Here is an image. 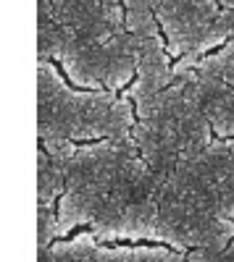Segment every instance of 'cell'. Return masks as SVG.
Listing matches in <instances>:
<instances>
[{
  "label": "cell",
  "instance_id": "obj_1",
  "mask_svg": "<svg viewBox=\"0 0 234 262\" xmlns=\"http://www.w3.org/2000/svg\"><path fill=\"white\" fill-rule=\"evenodd\" d=\"M37 58L79 90L126 92L140 48L124 0H37Z\"/></svg>",
  "mask_w": 234,
  "mask_h": 262
},
{
  "label": "cell",
  "instance_id": "obj_2",
  "mask_svg": "<svg viewBox=\"0 0 234 262\" xmlns=\"http://www.w3.org/2000/svg\"><path fill=\"white\" fill-rule=\"evenodd\" d=\"M37 116L42 142H121L134 126V102L108 90H79L53 60H37Z\"/></svg>",
  "mask_w": 234,
  "mask_h": 262
},
{
  "label": "cell",
  "instance_id": "obj_3",
  "mask_svg": "<svg viewBox=\"0 0 234 262\" xmlns=\"http://www.w3.org/2000/svg\"><path fill=\"white\" fill-rule=\"evenodd\" d=\"M168 55L198 60L234 39V16L221 0H147Z\"/></svg>",
  "mask_w": 234,
  "mask_h": 262
},
{
  "label": "cell",
  "instance_id": "obj_4",
  "mask_svg": "<svg viewBox=\"0 0 234 262\" xmlns=\"http://www.w3.org/2000/svg\"><path fill=\"white\" fill-rule=\"evenodd\" d=\"M174 69L187 76L200 111L210 123V131L226 142H234V79L208 74L187 60H177Z\"/></svg>",
  "mask_w": 234,
  "mask_h": 262
},
{
  "label": "cell",
  "instance_id": "obj_5",
  "mask_svg": "<svg viewBox=\"0 0 234 262\" xmlns=\"http://www.w3.org/2000/svg\"><path fill=\"white\" fill-rule=\"evenodd\" d=\"M98 247L90 233H82L71 242H63L40 252V262H95Z\"/></svg>",
  "mask_w": 234,
  "mask_h": 262
},
{
  "label": "cell",
  "instance_id": "obj_6",
  "mask_svg": "<svg viewBox=\"0 0 234 262\" xmlns=\"http://www.w3.org/2000/svg\"><path fill=\"white\" fill-rule=\"evenodd\" d=\"M95 262H184L179 254L168 252V249H150V247H140V249H100L95 254Z\"/></svg>",
  "mask_w": 234,
  "mask_h": 262
},
{
  "label": "cell",
  "instance_id": "obj_7",
  "mask_svg": "<svg viewBox=\"0 0 234 262\" xmlns=\"http://www.w3.org/2000/svg\"><path fill=\"white\" fill-rule=\"evenodd\" d=\"M221 6H224V8H226V11L234 16V0H221Z\"/></svg>",
  "mask_w": 234,
  "mask_h": 262
}]
</instances>
